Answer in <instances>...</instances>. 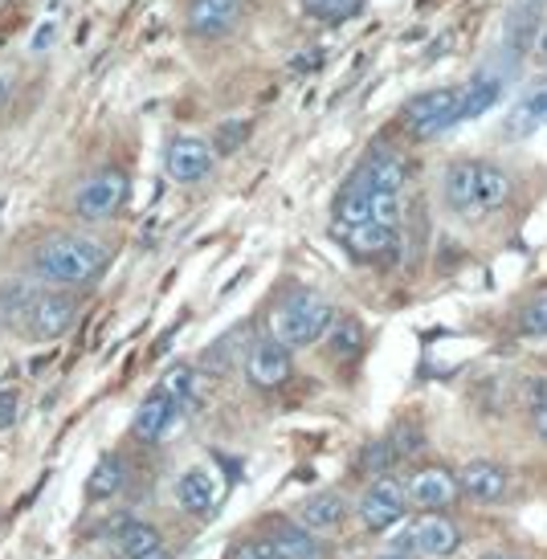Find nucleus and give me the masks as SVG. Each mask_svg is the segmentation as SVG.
Segmentation results:
<instances>
[{"label":"nucleus","instance_id":"f257e3e1","mask_svg":"<svg viewBox=\"0 0 547 559\" xmlns=\"http://www.w3.org/2000/svg\"><path fill=\"white\" fill-rule=\"evenodd\" d=\"M110 262V249L98 237L86 234H53L29 253V278L41 286H91L94 278H103V270Z\"/></svg>","mask_w":547,"mask_h":559},{"label":"nucleus","instance_id":"f03ea898","mask_svg":"<svg viewBox=\"0 0 547 559\" xmlns=\"http://www.w3.org/2000/svg\"><path fill=\"white\" fill-rule=\"evenodd\" d=\"M511 201V176L486 159H462L445 171V204L457 217H483Z\"/></svg>","mask_w":547,"mask_h":559},{"label":"nucleus","instance_id":"7ed1b4c3","mask_svg":"<svg viewBox=\"0 0 547 559\" xmlns=\"http://www.w3.org/2000/svg\"><path fill=\"white\" fill-rule=\"evenodd\" d=\"M331 319H335V311H331L328 298L314 295V290H295V295L282 298L274 314H270V335L286 343L290 352L295 347H311V343L328 335Z\"/></svg>","mask_w":547,"mask_h":559},{"label":"nucleus","instance_id":"20e7f679","mask_svg":"<svg viewBox=\"0 0 547 559\" xmlns=\"http://www.w3.org/2000/svg\"><path fill=\"white\" fill-rule=\"evenodd\" d=\"M74 323H79V295H70L66 286H37L16 335L25 343H53Z\"/></svg>","mask_w":547,"mask_h":559},{"label":"nucleus","instance_id":"39448f33","mask_svg":"<svg viewBox=\"0 0 547 559\" xmlns=\"http://www.w3.org/2000/svg\"><path fill=\"white\" fill-rule=\"evenodd\" d=\"M127 197H131V176L123 168H98L74 188V201L70 204H74V217L98 225V221L119 217Z\"/></svg>","mask_w":547,"mask_h":559},{"label":"nucleus","instance_id":"423d86ee","mask_svg":"<svg viewBox=\"0 0 547 559\" xmlns=\"http://www.w3.org/2000/svg\"><path fill=\"white\" fill-rule=\"evenodd\" d=\"M462 94H466V86H438V91L429 94H417L401 110V123L417 140H433V135L450 131L454 123H462Z\"/></svg>","mask_w":547,"mask_h":559},{"label":"nucleus","instance_id":"0eeeda50","mask_svg":"<svg viewBox=\"0 0 547 559\" xmlns=\"http://www.w3.org/2000/svg\"><path fill=\"white\" fill-rule=\"evenodd\" d=\"M246 380H250L253 389L262 392H274L282 389L286 380H290V372H295V359H290V347L286 343H278L274 335H262V340H253L250 347H246Z\"/></svg>","mask_w":547,"mask_h":559},{"label":"nucleus","instance_id":"6e6552de","mask_svg":"<svg viewBox=\"0 0 547 559\" xmlns=\"http://www.w3.org/2000/svg\"><path fill=\"white\" fill-rule=\"evenodd\" d=\"M246 4L250 0H188L185 25L201 41H221V37H229L241 25Z\"/></svg>","mask_w":547,"mask_h":559},{"label":"nucleus","instance_id":"1a4fd4ad","mask_svg":"<svg viewBox=\"0 0 547 559\" xmlns=\"http://www.w3.org/2000/svg\"><path fill=\"white\" fill-rule=\"evenodd\" d=\"M213 164H217V156H213L209 140H201V135H176L168 143V152H164V171L176 185H201L204 176L213 171Z\"/></svg>","mask_w":547,"mask_h":559},{"label":"nucleus","instance_id":"9d476101","mask_svg":"<svg viewBox=\"0 0 547 559\" xmlns=\"http://www.w3.org/2000/svg\"><path fill=\"white\" fill-rule=\"evenodd\" d=\"M408 507V490L405 481L396 478H376L360 498V523L368 531H389Z\"/></svg>","mask_w":547,"mask_h":559},{"label":"nucleus","instance_id":"9b49d317","mask_svg":"<svg viewBox=\"0 0 547 559\" xmlns=\"http://www.w3.org/2000/svg\"><path fill=\"white\" fill-rule=\"evenodd\" d=\"M185 417V408L168 396L164 389L147 392L135 408V420H131V433L140 437V441H164V437L173 433V425Z\"/></svg>","mask_w":547,"mask_h":559},{"label":"nucleus","instance_id":"f8f14e48","mask_svg":"<svg viewBox=\"0 0 547 559\" xmlns=\"http://www.w3.org/2000/svg\"><path fill=\"white\" fill-rule=\"evenodd\" d=\"M457 495H462V490H457V478L445 466H425L408 481V502H417L425 511H445Z\"/></svg>","mask_w":547,"mask_h":559},{"label":"nucleus","instance_id":"ddd939ff","mask_svg":"<svg viewBox=\"0 0 547 559\" xmlns=\"http://www.w3.org/2000/svg\"><path fill=\"white\" fill-rule=\"evenodd\" d=\"M352 176H356L364 188H372V192H401V188H405V159L396 156L392 147H372Z\"/></svg>","mask_w":547,"mask_h":559},{"label":"nucleus","instance_id":"4468645a","mask_svg":"<svg viewBox=\"0 0 547 559\" xmlns=\"http://www.w3.org/2000/svg\"><path fill=\"white\" fill-rule=\"evenodd\" d=\"M217 495H221L217 478L204 466H192L176 478V507L185 514H209L217 507Z\"/></svg>","mask_w":547,"mask_h":559},{"label":"nucleus","instance_id":"2eb2a0df","mask_svg":"<svg viewBox=\"0 0 547 559\" xmlns=\"http://www.w3.org/2000/svg\"><path fill=\"white\" fill-rule=\"evenodd\" d=\"M266 539L282 559H323V556H328V551H323V544H319V535H314V531H307L302 523L274 519Z\"/></svg>","mask_w":547,"mask_h":559},{"label":"nucleus","instance_id":"dca6fc26","mask_svg":"<svg viewBox=\"0 0 547 559\" xmlns=\"http://www.w3.org/2000/svg\"><path fill=\"white\" fill-rule=\"evenodd\" d=\"M457 544H462V535L450 519H441L438 511L421 519L417 527H413V551L417 556H429V559H441V556H454Z\"/></svg>","mask_w":547,"mask_h":559},{"label":"nucleus","instance_id":"f3484780","mask_svg":"<svg viewBox=\"0 0 547 559\" xmlns=\"http://www.w3.org/2000/svg\"><path fill=\"white\" fill-rule=\"evenodd\" d=\"M344 237V246L356 253V258H384L396 249V229L392 225H380V221H360V225H344L335 229Z\"/></svg>","mask_w":547,"mask_h":559},{"label":"nucleus","instance_id":"a211bd4d","mask_svg":"<svg viewBox=\"0 0 547 559\" xmlns=\"http://www.w3.org/2000/svg\"><path fill=\"white\" fill-rule=\"evenodd\" d=\"M298 519H302V527L314 531V535H328V531H340L347 519V502L340 495H331V490H323V495H311L307 502H302V511H298Z\"/></svg>","mask_w":547,"mask_h":559},{"label":"nucleus","instance_id":"6ab92c4d","mask_svg":"<svg viewBox=\"0 0 547 559\" xmlns=\"http://www.w3.org/2000/svg\"><path fill=\"white\" fill-rule=\"evenodd\" d=\"M457 490H466L474 502H499L507 495V474L495 462H469L457 478Z\"/></svg>","mask_w":547,"mask_h":559},{"label":"nucleus","instance_id":"aec40b11","mask_svg":"<svg viewBox=\"0 0 547 559\" xmlns=\"http://www.w3.org/2000/svg\"><path fill=\"white\" fill-rule=\"evenodd\" d=\"M33 295H37V282L33 278H9L0 282V331H13L21 326L25 311H29Z\"/></svg>","mask_w":547,"mask_h":559},{"label":"nucleus","instance_id":"412c9836","mask_svg":"<svg viewBox=\"0 0 547 559\" xmlns=\"http://www.w3.org/2000/svg\"><path fill=\"white\" fill-rule=\"evenodd\" d=\"M360 221H372V188H364L352 176L335 197V225H360Z\"/></svg>","mask_w":547,"mask_h":559},{"label":"nucleus","instance_id":"4be33fe9","mask_svg":"<svg viewBox=\"0 0 547 559\" xmlns=\"http://www.w3.org/2000/svg\"><path fill=\"white\" fill-rule=\"evenodd\" d=\"M123 486H127V462L119 457V453H103V457H98V466L91 469V478H86V495L91 498H115Z\"/></svg>","mask_w":547,"mask_h":559},{"label":"nucleus","instance_id":"5701e85b","mask_svg":"<svg viewBox=\"0 0 547 559\" xmlns=\"http://www.w3.org/2000/svg\"><path fill=\"white\" fill-rule=\"evenodd\" d=\"M364 323L360 319H352V314H344V319H331L328 326V347L335 359H356L364 352Z\"/></svg>","mask_w":547,"mask_h":559},{"label":"nucleus","instance_id":"b1692460","mask_svg":"<svg viewBox=\"0 0 547 559\" xmlns=\"http://www.w3.org/2000/svg\"><path fill=\"white\" fill-rule=\"evenodd\" d=\"M499 98H502V82L499 79L469 82L466 94H462V123H466V119H478V115H486V110L495 107Z\"/></svg>","mask_w":547,"mask_h":559},{"label":"nucleus","instance_id":"393cba45","mask_svg":"<svg viewBox=\"0 0 547 559\" xmlns=\"http://www.w3.org/2000/svg\"><path fill=\"white\" fill-rule=\"evenodd\" d=\"M159 389L168 392V396H173V401L188 413V408L197 404V368H188V364H176L173 372L159 380Z\"/></svg>","mask_w":547,"mask_h":559},{"label":"nucleus","instance_id":"a878e982","mask_svg":"<svg viewBox=\"0 0 547 559\" xmlns=\"http://www.w3.org/2000/svg\"><path fill=\"white\" fill-rule=\"evenodd\" d=\"M298 4H302V13L314 16V21H323V25H340V21L360 13L364 0H298Z\"/></svg>","mask_w":547,"mask_h":559},{"label":"nucleus","instance_id":"bb28decb","mask_svg":"<svg viewBox=\"0 0 547 559\" xmlns=\"http://www.w3.org/2000/svg\"><path fill=\"white\" fill-rule=\"evenodd\" d=\"M246 140H250V119H225V123H217L209 147H213V156H234Z\"/></svg>","mask_w":547,"mask_h":559},{"label":"nucleus","instance_id":"cd10ccee","mask_svg":"<svg viewBox=\"0 0 547 559\" xmlns=\"http://www.w3.org/2000/svg\"><path fill=\"white\" fill-rule=\"evenodd\" d=\"M237 343H246V326H234L229 335H221L209 352H204V368H213V372H225L234 359H241V352H237Z\"/></svg>","mask_w":547,"mask_h":559},{"label":"nucleus","instance_id":"c85d7f7f","mask_svg":"<svg viewBox=\"0 0 547 559\" xmlns=\"http://www.w3.org/2000/svg\"><path fill=\"white\" fill-rule=\"evenodd\" d=\"M547 119V82L544 86H535L523 103H519V110H515V119H511V127H523V123H544Z\"/></svg>","mask_w":547,"mask_h":559},{"label":"nucleus","instance_id":"c756f323","mask_svg":"<svg viewBox=\"0 0 547 559\" xmlns=\"http://www.w3.org/2000/svg\"><path fill=\"white\" fill-rule=\"evenodd\" d=\"M519 331L523 335H547V290L535 295L523 311H519Z\"/></svg>","mask_w":547,"mask_h":559},{"label":"nucleus","instance_id":"7c9ffc66","mask_svg":"<svg viewBox=\"0 0 547 559\" xmlns=\"http://www.w3.org/2000/svg\"><path fill=\"white\" fill-rule=\"evenodd\" d=\"M401 213H405V204H401V192H372V221L380 225H401Z\"/></svg>","mask_w":547,"mask_h":559},{"label":"nucleus","instance_id":"2f4dec72","mask_svg":"<svg viewBox=\"0 0 547 559\" xmlns=\"http://www.w3.org/2000/svg\"><path fill=\"white\" fill-rule=\"evenodd\" d=\"M392 462H396L392 441H372V445H364V453H360V469H372V474H384Z\"/></svg>","mask_w":547,"mask_h":559},{"label":"nucleus","instance_id":"473e14b6","mask_svg":"<svg viewBox=\"0 0 547 559\" xmlns=\"http://www.w3.org/2000/svg\"><path fill=\"white\" fill-rule=\"evenodd\" d=\"M16 417H21V392L0 389V433H4V429H13Z\"/></svg>","mask_w":547,"mask_h":559},{"label":"nucleus","instance_id":"72a5a7b5","mask_svg":"<svg viewBox=\"0 0 547 559\" xmlns=\"http://www.w3.org/2000/svg\"><path fill=\"white\" fill-rule=\"evenodd\" d=\"M389 441H392V450H396V457H405V453L421 450V433H417V425H401V429H396Z\"/></svg>","mask_w":547,"mask_h":559},{"label":"nucleus","instance_id":"f704fd0d","mask_svg":"<svg viewBox=\"0 0 547 559\" xmlns=\"http://www.w3.org/2000/svg\"><path fill=\"white\" fill-rule=\"evenodd\" d=\"M234 559H282L274 547H270V539H250V544H241L234 551Z\"/></svg>","mask_w":547,"mask_h":559},{"label":"nucleus","instance_id":"c9c22d12","mask_svg":"<svg viewBox=\"0 0 547 559\" xmlns=\"http://www.w3.org/2000/svg\"><path fill=\"white\" fill-rule=\"evenodd\" d=\"M535 433L547 441V404H544V408H535Z\"/></svg>","mask_w":547,"mask_h":559},{"label":"nucleus","instance_id":"e433bc0d","mask_svg":"<svg viewBox=\"0 0 547 559\" xmlns=\"http://www.w3.org/2000/svg\"><path fill=\"white\" fill-rule=\"evenodd\" d=\"M49 41H53V29H49V25H46V29H41V37H37V46H33V49H46Z\"/></svg>","mask_w":547,"mask_h":559},{"label":"nucleus","instance_id":"4c0bfd02","mask_svg":"<svg viewBox=\"0 0 547 559\" xmlns=\"http://www.w3.org/2000/svg\"><path fill=\"white\" fill-rule=\"evenodd\" d=\"M143 559H173V556H168V547H156V551H147Z\"/></svg>","mask_w":547,"mask_h":559},{"label":"nucleus","instance_id":"58836bf2","mask_svg":"<svg viewBox=\"0 0 547 559\" xmlns=\"http://www.w3.org/2000/svg\"><path fill=\"white\" fill-rule=\"evenodd\" d=\"M380 559H413V556H408V551H384Z\"/></svg>","mask_w":547,"mask_h":559},{"label":"nucleus","instance_id":"ea45409f","mask_svg":"<svg viewBox=\"0 0 547 559\" xmlns=\"http://www.w3.org/2000/svg\"><path fill=\"white\" fill-rule=\"evenodd\" d=\"M4 94H9V82L0 79V103H4Z\"/></svg>","mask_w":547,"mask_h":559},{"label":"nucleus","instance_id":"a19ab883","mask_svg":"<svg viewBox=\"0 0 547 559\" xmlns=\"http://www.w3.org/2000/svg\"><path fill=\"white\" fill-rule=\"evenodd\" d=\"M539 53H544V58H547V33H544V37H539Z\"/></svg>","mask_w":547,"mask_h":559},{"label":"nucleus","instance_id":"79ce46f5","mask_svg":"<svg viewBox=\"0 0 547 559\" xmlns=\"http://www.w3.org/2000/svg\"><path fill=\"white\" fill-rule=\"evenodd\" d=\"M483 559H515V556H499V551H490V556H483Z\"/></svg>","mask_w":547,"mask_h":559}]
</instances>
